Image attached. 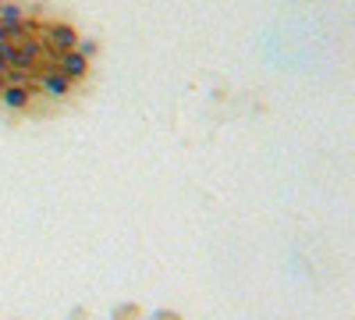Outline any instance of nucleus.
Masks as SVG:
<instances>
[{"instance_id": "obj_1", "label": "nucleus", "mask_w": 355, "mask_h": 320, "mask_svg": "<svg viewBox=\"0 0 355 320\" xmlns=\"http://www.w3.org/2000/svg\"><path fill=\"white\" fill-rule=\"evenodd\" d=\"M50 68H57L64 78H71V82H82L85 75H89V53L85 50H78V47H71V50H64V53H53L50 57Z\"/></svg>"}, {"instance_id": "obj_3", "label": "nucleus", "mask_w": 355, "mask_h": 320, "mask_svg": "<svg viewBox=\"0 0 355 320\" xmlns=\"http://www.w3.org/2000/svg\"><path fill=\"white\" fill-rule=\"evenodd\" d=\"M4 82H8V78H0V90H4Z\"/></svg>"}, {"instance_id": "obj_2", "label": "nucleus", "mask_w": 355, "mask_h": 320, "mask_svg": "<svg viewBox=\"0 0 355 320\" xmlns=\"http://www.w3.org/2000/svg\"><path fill=\"white\" fill-rule=\"evenodd\" d=\"M36 100V82H4V90H0V107L4 110H28Z\"/></svg>"}, {"instance_id": "obj_4", "label": "nucleus", "mask_w": 355, "mask_h": 320, "mask_svg": "<svg viewBox=\"0 0 355 320\" xmlns=\"http://www.w3.org/2000/svg\"><path fill=\"white\" fill-rule=\"evenodd\" d=\"M0 4H4V0H0Z\"/></svg>"}]
</instances>
